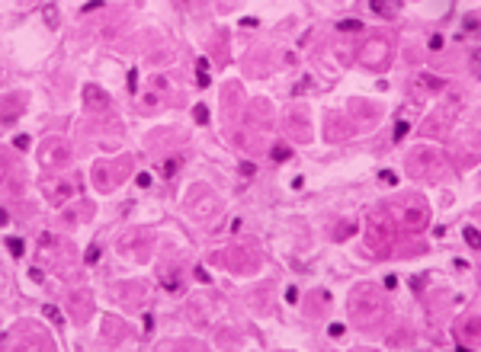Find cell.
I'll use <instances>...</instances> for the list:
<instances>
[{"instance_id":"5b68a950","label":"cell","mask_w":481,"mask_h":352,"mask_svg":"<svg viewBox=\"0 0 481 352\" xmlns=\"http://www.w3.org/2000/svg\"><path fill=\"white\" fill-rule=\"evenodd\" d=\"M83 96H87L90 106H106V93H100L96 87H87V90H83Z\"/></svg>"},{"instance_id":"5bb4252c","label":"cell","mask_w":481,"mask_h":352,"mask_svg":"<svg viewBox=\"0 0 481 352\" xmlns=\"http://www.w3.org/2000/svg\"><path fill=\"white\" fill-rule=\"evenodd\" d=\"M125 83H128V93H135L138 90V71H128V80Z\"/></svg>"},{"instance_id":"6da1fadb","label":"cell","mask_w":481,"mask_h":352,"mask_svg":"<svg viewBox=\"0 0 481 352\" xmlns=\"http://www.w3.org/2000/svg\"><path fill=\"white\" fill-rule=\"evenodd\" d=\"M369 55H363V61L369 64V67H379V61H382V55L388 52V45L385 42H369V48H366Z\"/></svg>"},{"instance_id":"cb8c5ba5","label":"cell","mask_w":481,"mask_h":352,"mask_svg":"<svg viewBox=\"0 0 481 352\" xmlns=\"http://www.w3.org/2000/svg\"><path fill=\"white\" fill-rule=\"evenodd\" d=\"M240 26H244V29H254V26H257V19H250V16H244V19H240Z\"/></svg>"},{"instance_id":"7402d4cb","label":"cell","mask_w":481,"mask_h":352,"mask_svg":"<svg viewBox=\"0 0 481 352\" xmlns=\"http://www.w3.org/2000/svg\"><path fill=\"white\" fill-rule=\"evenodd\" d=\"M254 170H257L254 163H240V173H244V176H254Z\"/></svg>"},{"instance_id":"9a60e30c","label":"cell","mask_w":481,"mask_h":352,"mask_svg":"<svg viewBox=\"0 0 481 352\" xmlns=\"http://www.w3.org/2000/svg\"><path fill=\"white\" fill-rule=\"evenodd\" d=\"M465 240L472 247H478V227H465Z\"/></svg>"},{"instance_id":"e0dca14e","label":"cell","mask_w":481,"mask_h":352,"mask_svg":"<svg viewBox=\"0 0 481 352\" xmlns=\"http://www.w3.org/2000/svg\"><path fill=\"white\" fill-rule=\"evenodd\" d=\"M135 183H138L141 189H148V186H151V173H138V176H135Z\"/></svg>"},{"instance_id":"ffe728a7","label":"cell","mask_w":481,"mask_h":352,"mask_svg":"<svg viewBox=\"0 0 481 352\" xmlns=\"http://www.w3.org/2000/svg\"><path fill=\"white\" fill-rule=\"evenodd\" d=\"M13 144H16L19 151H26V148H29V138H26V135H16V138H13Z\"/></svg>"},{"instance_id":"d6986e66","label":"cell","mask_w":481,"mask_h":352,"mask_svg":"<svg viewBox=\"0 0 481 352\" xmlns=\"http://www.w3.org/2000/svg\"><path fill=\"white\" fill-rule=\"evenodd\" d=\"M465 29H468V32L478 29V16H475V13H468V16H465Z\"/></svg>"},{"instance_id":"2e32d148","label":"cell","mask_w":481,"mask_h":352,"mask_svg":"<svg viewBox=\"0 0 481 352\" xmlns=\"http://www.w3.org/2000/svg\"><path fill=\"white\" fill-rule=\"evenodd\" d=\"M164 288H170V291H177V288H180V282H177V275H173V272H167V278H164Z\"/></svg>"},{"instance_id":"ba28073f","label":"cell","mask_w":481,"mask_h":352,"mask_svg":"<svg viewBox=\"0 0 481 352\" xmlns=\"http://www.w3.org/2000/svg\"><path fill=\"white\" fill-rule=\"evenodd\" d=\"M42 16H45V22H48V26H52V29L58 26V10H55L52 4H45V7H42Z\"/></svg>"},{"instance_id":"30bf717a","label":"cell","mask_w":481,"mask_h":352,"mask_svg":"<svg viewBox=\"0 0 481 352\" xmlns=\"http://www.w3.org/2000/svg\"><path fill=\"white\" fill-rule=\"evenodd\" d=\"M83 260H87V266H93L96 260H100V244H90V247H87V256H83Z\"/></svg>"},{"instance_id":"ac0fdd59","label":"cell","mask_w":481,"mask_h":352,"mask_svg":"<svg viewBox=\"0 0 481 352\" xmlns=\"http://www.w3.org/2000/svg\"><path fill=\"white\" fill-rule=\"evenodd\" d=\"M404 135H407V122H398L395 125V141H401Z\"/></svg>"},{"instance_id":"8992f818","label":"cell","mask_w":481,"mask_h":352,"mask_svg":"<svg viewBox=\"0 0 481 352\" xmlns=\"http://www.w3.org/2000/svg\"><path fill=\"white\" fill-rule=\"evenodd\" d=\"M289 157H292V148H289V144H276V148H273V160L276 163H286Z\"/></svg>"},{"instance_id":"4fadbf2b","label":"cell","mask_w":481,"mask_h":352,"mask_svg":"<svg viewBox=\"0 0 481 352\" xmlns=\"http://www.w3.org/2000/svg\"><path fill=\"white\" fill-rule=\"evenodd\" d=\"M379 179H382L385 186H395V183H398V176H395L391 170H382V173H379Z\"/></svg>"},{"instance_id":"44dd1931","label":"cell","mask_w":481,"mask_h":352,"mask_svg":"<svg viewBox=\"0 0 481 352\" xmlns=\"http://www.w3.org/2000/svg\"><path fill=\"white\" fill-rule=\"evenodd\" d=\"M327 333H331V336H343V323H331Z\"/></svg>"},{"instance_id":"d4e9b609","label":"cell","mask_w":481,"mask_h":352,"mask_svg":"<svg viewBox=\"0 0 481 352\" xmlns=\"http://www.w3.org/2000/svg\"><path fill=\"white\" fill-rule=\"evenodd\" d=\"M7 221H10V215H7V212H4V208H0V227H4V224H7Z\"/></svg>"},{"instance_id":"8fae6325","label":"cell","mask_w":481,"mask_h":352,"mask_svg":"<svg viewBox=\"0 0 481 352\" xmlns=\"http://www.w3.org/2000/svg\"><path fill=\"white\" fill-rule=\"evenodd\" d=\"M192 119H196L199 125H202V122H209V109H206V106H196V109H192Z\"/></svg>"},{"instance_id":"3957f363","label":"cell","mask_w":481,"mask_h":352,"mask_svg":"<svg viewBox=\"0 0 481 352\" xmlns=\"http://www.w3.org/2000/svg\"><path fill=\"white\" fill-rule=\"evenodd\" d=\"M196 83H199V87H209V83H212V77H209V61H206V58H199V61H196Z\"/></svg>"},{"instance_id":"7c38bea8","label":"cell","mask_w":481,"mask_h":352,"mask_svg":"<svg viewBox=\"0 0 481 352\" xmlns=\"http://www.w3.org/2000/svg\"><path fill=\"white\" fill-rule=\"evenodd\" d=\"M7 247H10V253H13V256H23V240L10 237V240H7Z\"/></svg>"},{"instance_id":"603a6c76","label":"cell","mask_w":481,"mask_h":352,"mask_svg":"<svg viewBox=\"0 0 481 352\" xmlns=\"http://www.w3.org/2000/svg\"><path fill=\"white\" fill-rule=\"evenodd\" d=\"M196 278H199V282H209V272L202 269V266H196Z\"/></svg>"},{"instance_id":"277c9868","label":"cell","mask_w":481,"mask_h":352,"mask_svg":"<svg viewBox=\"0 0 481 352\" xmlns=\"http://www.w3.org/2000/svg\"><path fill=\"white\" fill-rule=\"evenodd\" d=\"M369 7H372V13H379V16H391L395 13V7L388 4V0H369Z\"/></svg>"},{"instance_id":"9c48e42d","label":"cell","mask_w":481,"mask_h":352,"mask_svg":"<svg viewBox=\"0 0 481 352\" xmlns=\"http://www.w3.org/2000/svg\"><path fill=\"white\" fill-rule=\"evenodd\" d=\"M45 317H48V320H52L55 326H64V317H61V311H58V308H52V304H48V308H45Z\"/></svg>"},{"instance_id":"7a4b0ae2","label":"cell","mask_w":481,"mask_h":352,"mask_svg":"<svg viewBox=\"0 0 481 352\" xmlns=\"http://www.w3.org/2000/svg\"><path fill=\"white\" fill-rule=\"evenodd\" d=\"M71 196H74V186H71L68 179H61V183H58V189L52 192V205H64Z\"/></svg>"},{"instance_id":"52a82bcc","label":"cell","mask_w":481,"mask_h":352,"mask_svg":"<svg viewBox=\"0 0 481 352\" xmlns=\"http://www.w3.org/2000/svg\"><path fill=\"white\" fill-rule=\"evenodd\" d=\"M337 29H340V32H359V29H363V22H359V19H340V22H337Z\"/></svg>"}]
</instances>
